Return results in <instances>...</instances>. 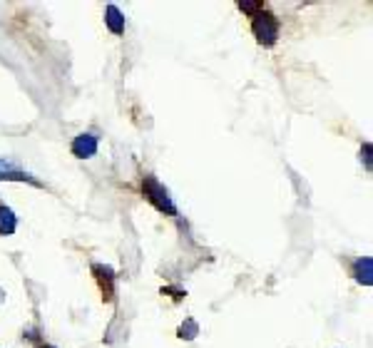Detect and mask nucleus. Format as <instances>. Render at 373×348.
<instances>
[{
    "label": "nucleus",
    "instance_id": "obj_4",
    "mask_svg": "<svg viewBox=\"0 0 373 348\" xmlns=\"http://www.w3.org/2000/svg\"><path fill=\"white\" fill-rule=\"evenodd\" d=\"M356 271V279H359L361 283H366V286H371L373 283V259L371 257H363L356 262L354 266Z\"/></svg>",
    "mask_w": 373,
    "mask_h": 348
},
{
    "label": "nucleus",
    "instance_id": "obj_8",
    "mask_svg": "<svg viewBox=\"0 0 373 348\" xmlns=\"http://www.w3.org/2000/svg\"><path fill=\"white\" fill-rule=\"evenodd\" d=\"M0 179H33L23 174L13 162H8V159H0Z\"/></svg>",
    "mask_w": 373,
    "mask_h": 348
},
{
    "label": "nucleus",
    "instance_id": "obj_6",
    "mask_svg": "<svg viewBox=\"0 0 373 348\" xmlns=\"http://www.w3.org/2000/svg\"><path fill=\"white\" fill-rule=\"evenodd\" d=\"M105 23H107V27H110L112 33L115 35H120L124 30V18H122V13H120L117 8L115 5H107V10H105Z\"/></svg>",
    "mask_w": 373,
    "mask_h": 348
},
{
    "label": "nucleus",
    "instance_id": "obj_3",
    "mask_svg": "<svg viewBox=\"0 0 373 348\" xmlns=\"http://www.w3.org/2000/svg\"><path fill=\"white\" fill-rule=\"evenodd\" d=\"M95 152H98V137H95V135H80V137H75V142H72V154L80 159L92 157Z\"/></svg>",
    "mask_w": 373,
    "mask_h": 348
},
{
    "label": "nucleus",
    "instance_id": "obj_7",
    "mask_svg": "<svg viewBox=\"0 0 373 348\" xmlns=\"http://www.w3.org/2000/svg\"><path fill=\"white\" fill-rule=\"evenodd\" d=\"M95 274L100 276V283H102V291H105V299L110 301L112 299V281H115V276H112L110 266H95Z\"/></svg>",
    "mask_w": 373,
    "mask_h": 348
},
{
    "label": "nucleus",
    "instance_id": "obj_9",
    "mask_svg": "<svg viewBox=\"0 0 373 348\" xmlns=\"http://www.w3.org/2000/svg\"><path fill=\"white\" fill-rule=\"evenodd\" d=\"M239 8H242L244 13L256 15V10H262V8H264V3H249V0H244V3H239Z\"/></svg>",
    "mask_w": 373,
    "mask_h": 348
},
{
    "label": "nucleus",
    "instance_id": "obj_10",
    "mask_svg": "<svg viewBox=\"0 0 373 348\" xmlns=\"http://www.w3.org/2000/svg\"><path fill=\"white\" fill-rule=\"evenodd\" d=\"M179 334H182V338H194V336H196V323L187 321V326H182V329H179Z\"/></svg>",
    "mask_w": 373,
    "mask_h": 348
},
{
    "label": "nucleus",
    "instance_id": "obj_5",
    "mask_svg": "<svg viewBox=\"0 0 373 348\" xmlns=\"http://www.w3.org/2000/svg\"><path fill=\"white\" fill-rule=\"evenodd\" d=\"M18 227V219H15L13 209H8V207H0V234L3 237H10Z\"/></svg>",
    "mask_w": 373,
    "mask_h": 348
},
{
    "label": "nucleus",
    "instance_id": "obj_11",
    "mask_svg": "<svg viewBox=\"0 0 373 348\" xmlns=\"http://www.w3.org/2000/svg\"><path fill=\"white\" fill-rule=\"evenodd\" d=\"M43 348H53V346H43Z\"/></svg>",
    "mask_w": 373,
    "mask_h": 348
},
{
    "label": "nucleus",
    "instance_id": "obj_2",
    "mask_svg": "<svg viewBox=\"0 0 373 348\" xmlns=\"http://www.w3.org/2000/svg\"><path fill=\"white\" fill-rule=\"evenodd\" d=\"M251 30H254V38L262 43V45H274L276 38H279V23L271 13L262 10V13L254 15V23H251Z\"/></svg>",
    "mask_w": 373,
    "mask_h": 348
},
{
    "label": "nucleus",
    "instance_id": "obj_1",
    "mask_svg": "<svg viewBox=\"0 0 373 348\" xmlns=\"http://www.w3.org/2000/svg\"><path fill=\"white\" fill-rule=\"evenodd\" d=\"M142 189H144V197L150 199V202L155 204L159 211H167V214H177V207H174V202H172L170 192L164 189L162 184H159L155 177H144Z\"/></svg>",
    "mask_w": 373,
    "mask_h": 348
}]
</instances>
